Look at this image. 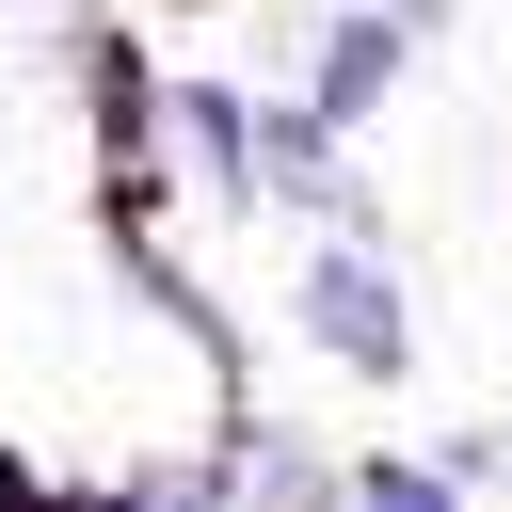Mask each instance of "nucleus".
Instances as JSON below:
<instances>
[{"instance_id":"f257e3e1","label":"nucleus","mask_w":512,"mask_h":512,"mask_svg":"<svg viewBox=\"0 0 512 512\" xmlns=\"http://www.w3.org/2000/svg\"><path fill=\"white\" fill-rule=\"evenodd\" d=\"M288 320H304V336H320V352H336L352 384H400V368H416V304H400L384 240H352V224L288 256Z\"/></svg>"},{"instance_id":"f03ea898","label":"nucleus","mask_w":512,"mask_h":512,"mask_svg":"<svg viewBox=\"0 0 512 512\" xmlns=\"http://www.w3.org/2000/svg\"><path fill=\"white\" fill-rule=\"evenodd\" d=\"M176 144H192V176H208L224 208H256V96L192 80V96H176Z\"/></svg>"},{"instance_id":"7ed1b4c3","label":"nucleus","mask_w":512,"mask_h":512,"mask_svg":"<svg viewBox=\"0 0 512 512\" xmlns=\"http://www.w3.org/2000/svg\"><path fill=\"white\" fill-rule=\"evenodd\" d=\"M384 80H400V16H336V32H320V96H304V112H336V128H352V112H384Z\"/></svg>"},{"instance_id":"20e7f679","label":"nucleus","mask_w":512,"mask_h":512,"mask_svg":"<svg viewBox=\"0 0 512 512\" xmlns=\"http://www.w3.org/2000/svg\"><path fill=\"white\" fill-rule=\"evenodd\" d=\"M336 512H464V480H448V464H352Z\"/></svg>"}]
</instances>
